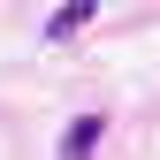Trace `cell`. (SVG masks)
I'll list each match as a JSON object with an SVG mask.
<instances>
[{"label": "cell", "instance_id": "1", "mask_svg": "<svg viewBox=\"0 0 160 160\" xmlns=\"http://www.w3.org/2000/svg\"><path fill=\"white\" fill-rule=\"evenodd\" d=\"M92 15H99V0H61V8H53V15H46V46H69V38H76V31H84V23H92Z\"/></svg>", "mask_w": 160, "mask_h": 160}, {"label": "cell", "instance_id": "2", "mask_svg": "<svg viewBox=\"0 0 160 160\" xmlns=\"http://www.w3.org/2000/svg\"><path fill=\"white\" fill-rule=\"evenodd\" d=\"M99 137H107V114H76V122L61 130V160H92Z\"/></svg>", "mask_w": 160, "mask_h": 160}]
</instances>
